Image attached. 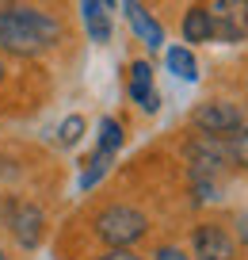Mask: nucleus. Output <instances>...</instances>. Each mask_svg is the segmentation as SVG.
<instances>
[{"instance_id":"nucleus-1","label":"nucleus","mask_w":248,"mask_h":260,"mask_svg":"<svg viewBox=\"0 0 248 260\" xmlns=\"http://www.w3.org/2000/svg\"><path fill=\"white\" fill-rule=\"evenodd\" d=\"M61 42V19L34 4L0 8V50L12 57H39Z\"/></svg>"},{"instance_id":"nucleus-2","label":"nucleus","mask_w":248,"mask_h":260,"mask_svg":"<svg viewBox=\"0 0 248 260\" xmlns=\"http://www.w3.org/2000/svg\"><path fill=\"white\" fill-rule=\"evenodd\" d=\"M244 122H248L244 104H237V100H229V96H206L191 111V126L199 130V134H210V138H229Z\"/></svg>"},{"instance_id":"nucleus-3","label":"nucleus","mask_w":248,"mask_h":260,"mask_svg":"<svg viewBox=\"0 0 248 260\" xmlns=\"http://www.w3.org/2000/svg\"><path fill=\"white\" fill-rule=\"evenodd\" d=\"M96 234L103 237L111 249H130V245H137L149 234V218H145L137 207L115 203V207H107V211L96 214Z\"/></svg>"},{"instance_id":"nucleus-4","label":"nucleus","mask_w":248,"mask_h":260,"mask_svg":"<svg viewBox=\"0 0 248 260\" xmlns=\"http://www.w3.org/2000/svg\"><path fill=\"white\" fill-rule=\"evenodd\" d=\"M237 237L222 222H199L191 230V260H237Z\"/></svg>"},{"instance_id":"nucleus-5","label":"nucleus","mask_w":248,"mask_h":260,"mask_svg":"<svg viewBox=\"0 0 248 260\" xmlns=\"http://www.w3.org/2000/svg\"><path fill=\"white\" fill-rule=\"evenodd\" d=\"M206 8L214 19V42H248V0H210Z\"/></svg>"},{"instance_id":"nucleus-6","label":"nucleus","mask_w":248,"mask_h":260,"mask_svg":"<svg viewBox=\"0 0 248 260\" xmlns=\"http://www.w3.org/2000/svg\"><path fill=\"white\" fill-rule=\"evenodd\" d=\"M126 96L134 100V107L141 115H157L160 111V92H157V77H153V65L145 57H134L126 69Z\"/></svg>"},{"instance_id":"nucleus-7","label":"nucleus","mask_w":248,"mask_h":260,"mask_svg":"<svg viewBox=\"0 0 248 260\" xmlns=\"http://www.w3.org/2000/svg\"><path fill=\"white\" fill-rule=\"evenodd\" d=\"M122 12H126L130 31L137 35L145 50H164V23L145 8V0H122Z\"/></svg>"},{"instance_id":"nucleus-8","label":"nucleus","mask_w":248,"mask_h":260,"mask_svg":"<svg viewBox=\"0 0 248 260\" xmlns=\"http://www.w3.org/2000/svg\"><path fill=\"white\" fill-rule=\"evenodd\" d=\"M8 230L16 234L19 245H27V249H34V245L42 241V230H46V218H42V211L34 203H16L8 214Z\"/></svg>"},{"instance_id":"nucleus-9","label":"nucleus","mask_w":248,"mask_h":260,"mask_svg":"<svg viewBox=\"0 0 248 260\" xmlns=\"http://www.w3.org/2000/svg\"><path fill=\"white\" fill-rule=\"evenodd\" d=\"M111 12H115V0H80V19H84V31L96 46H107L111 42Z\"/></svg>"},{"instance_id":"nucleus-10","label":"nucleus","mask_w":248,"mask_h":260,"mask_svg":"<svg viewBox=\"0 0 248 260\" xmlns=\"http://www.w3.org/2000/svg\"><path fill=\"white\" fill-rule=\"evenodd\" d=\"M180 35H184L187 46H206V42H214V19H210V8L202 4V0H195L191 8L184 12Z\"/></svg>"},{"instance_id":"nucleus-11","label":"nucleus","mask_w":248,"mask_h":260,"mask_svg":"<svg viewBox=\"0 0 248 260\" xmlns=\"http://www.w3.org/2000/svg\"><path fill=\"white\" fill-rule=\"evenodd\" d=\"M164 65H168V73L176 77V81H184V84L199 81V57H195V50L187 46V42H176V46L164 50Z\"/></svg>"},{"instance_id":"nucleus-12","label":"nucleus","mask_w":248,"mask_h":260,"mask_svg":"<svg viewBox=\"0 0 248 260\" xmlns=\"http://www.w3.org/2000/svg\"><path fill=\"white\" fill-rule=\"evenodd\" d=\"M122 142H126V130H122V122L119 119H111V115H103L99 119V142H96V149L99 153H119L122 149Z\"/></svg>"},{"instance_id":"nucleus-13","label":"nucleus","mask_w":248,"mask_h":260,"mask_svg":"<svg viewBox=\"0 0 248 260\" xmlns=\"http://www.w3.org/2000/svg\"><path fill=\"white\" fill-rule=\"evenodd\" d=\"M225 153H229V165L240 172H248V122L237 130V134H229L225 138Z\"/></svg>"},{"instance_id":"nucleus-14","label":"nucleus","mask_w":248,"mask_h":260,"mask_svg":"<svg viewBox=\"0 0 248 260\" xmlns=\"http://www.w3.org/2000/svg\"><path fill=\"white\" fill-rule=\"evenodd\" d=\"M111 161H115L111 153H99V149H96V153H92L88 161H84V172H80V187L99 184V180L107 176V169H111Z\"/></svg>"},{"instance_id":"nucleus-15","label":"nucleus","mask_w":248,"mask_h":260,"mask_svg":"<svg viewBox=\"0 0 248 260\" xmlns=\"http://www.w3.org/2000/svg\"><path fill=\"white\" fill-rule=\"evenodd\" d=\"M80 134H84V119H80V115H69V119L61 122V130H57V142H61V146H77Z\"/></svg>"},{"instance_id":"nucleus-16","label":"nucleus","mask_w":248,"mask_h":260,"mask_svg":"<svg viewBox=\"0 0 248 260\" xmlns=\"http://www.w3.org/2000/svg\"><path fill=\"white\" fill-rule=\"evenodd\" d=\"M233 237H237L240 249H248V211H237V214H233Z\"/></svg>"},{"instance_id":"nucleus-17","label":"nucleus","mask_w":248,"mask_h":260,"mask_svg":"<svg viewBox=\"0 0 248 260\" xmlns=\"http://www.w3.org/2000/svg\"><path fill=\"white\" fill-rule=\"evenodd\" d=\"M153 260H191V252H184L180 245H160V249L153 252Z\"/></svg>"},{"instance_id":"nucleus-18","label":"nucleus","mask_w":248,"mask_h":260,"mask_svg":"<svg viewBox=\"0 0 248 260\" xmlns=\"http://www.w3.org/2000/svg\"><path fill=\"white\" fill-rule=\"evenodd\" d=\"M99 260H141L137 252H130V249H111V252H103Z\"/></svg>"},{"instance_id":"nucleus-19","label":"nucleus","mask_w":248,"mask_h":260,"mask_svg":"<svg viewBox=\"0 0 248 260\" xmlns=\"http://www.w3.org/2000/svg\"><path fill=\"white\" fill-rule=\"evenodd\" d=\"M244 96H248V73H244Z\"/></svg>"},{"instance_id":"nucleus-20","label":"nucleus","mask_w":248,"mask_h":260,"mask_svg":"<svg viewBox=\"0 0 248 260\" xmlns=\"http://www.w3.org/2000/svg\"><path fill=\"white\" fill-rule=\"evenodd\" d=\"M0 260H8V256H4V249H0Z\"/></svg>"},{"instance_id":"nucleus-21","label":"nucleus","mask_w":248,"mask_h":260,"mask_svg":"<svg viewBox=\"0 0 248 260\" xmlns=\"http://www.w3.org/2000/svg\"><path fill=\"white\" fill-rule=\"evenodd\" d=\"M0 77H4V69H0Z\"/></svg>"}]
</instances>
